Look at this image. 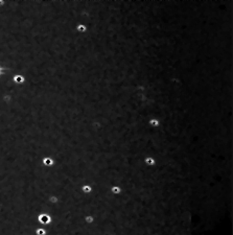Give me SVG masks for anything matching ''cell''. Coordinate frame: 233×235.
<instances>
[{
  "label": "cell",
  "mask_w": 233,
  "mask_h": 235,
  "mask_svg": "<svg viewBox=\"0 0 233 235\" xmlns=\"http://www.w3.org/2000/svg\"><path fill=\"white\" fill-rule=\"evenodd\" d=\"M94 219H95L94 216L91 215V214H87V215L84 216V222L86 223L87 225H92L94 223Z\"/></svg>",
  "instance_id": "6"
},
{
  "label": "cell",
  "mask_w": 233,
  "mask_h": 235,
  "mask_svg": "<svg viewBox=\"0 0 233 235\" xmlns=\"http://www.w3.org/2000/svg\"><path fill=\"white\" fill-rule=\"evenodd\" d=\"M42 163L44 164L45 167H50V166H53V163H55V159L51 158L50 156L44 157V158L42 159Z\"/></svg>",
  "instance_id": "3"
},
{
  "label": "cell",
  "mask_w": 233,
  "mask_h": 235,
  "mask_svg": "<svg viewBox=\"0 0 233 235\" xmlns=\"http://www.w3.org/2000/svg\"><path fill=\"white\" fill-rule=\"evenodd\" d=\"M81 191L85 194H90L93 191V188L90 184H84V185L81 186Z\"/></svg>",
  "instance_id": "4"
},
{
  "label": "cell",
  "mask_w": 233,
  "mask_h": 235,
  "mask_svg": "<svg viewBox=\"0 0 233 235\" xmlns=\"http://www.w3.org/2000/svg\"><path fill=\"white\" fill-rule=\"evenodd\" d=\"M160 124H161V121H160V120L158 119V118H156V117H153V118H151V119L149 120V125L151 126V128L156 129V128H158Z\"/></svg>",
  "instance_id": "5"
},
{
  "label": "cell",
  "mask_w": 233,
  "mask_h": 235,
  "mask_svg": "<svg viewBox=\"0 0 233 235\" xmlns=\"http://www.w3.org/2000/svg\"><path fill=\"white\" fill-rule=\"evenodd\" d=\"M143 161H144V164L147 165V166H149V167H154V166H156V165H157V160L155 159L154 157H152V156L144 157Z\"/></svg>",
  "instance_id": "1"
},
{
  "label": "cell",
  "mask_w": 233,
  "mask_h": 235,
  "mask_svg": "<svg viewBox=\"0 0 233 235\" xmlns=\"http://www.w3.org/2000/svg\"><path fill=\"white\" fill-rule=\"evenodd\" d=\"M110 192L113 196H119L122 193V188L119 185H112L110 187Z\"/></svg>",
  "instance_id": "2"
}]
</instances>
